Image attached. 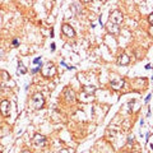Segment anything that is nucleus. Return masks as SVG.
I'll use <instances>...</instances> for the list:
<instances>
[{
    "label": "nucleus",
    "instance_id": "nucleus-1",
    "mask_svg": "<svg viewBox=\"0 0 153 153\" xmlns=\"http://www.w3.org/2000/svg\"><path fill=\"white\" fill-rule=\"evenodd\" d=\"M41 73L45 78H50V76H54L56 74V68L52 63H46L44 66L41 68Z\"/></svg>",
    "mask_w": 153,
    "mask_h": 153
},
{
    "label": "nucleus",
    "instance_id": "nucleus-2",
    "mask_svg": "<svg viewBox=\"0 0 153 153\" xmlns=\"http://www.w3.org/2000/svg\"><path fill=\"white\" fill-rule=\"evenodd\" d=\"M31 103H32V107L36 108V110H40V108L44 107L45 98H44V96H42V93H35L33 94Z\"/></svg>",
    "mask_w": 153,
    "mask_h": 153
},
{
    "label": "nucleus",
    "instance_id": "nucleus-3",
    "mask_svg": "<svg viewBox=\"0 0 153 153\" xmlns=\"http://www.w3.org/2000/svg\"><path fill=\"white\" fill-rule=\"evenodd\" d=\"M121 22H123V14H121V12H119V10H114V12L111 13V16H110L108 25L119 26Z\"/></svg>",
    "mask_w": 153,
    "mask_h": 153
},
{
    "label": "nucleus",
    "instance_id": "nucleus-4",
    "mask_svg": "<svg viewBox=\"0 0 153 153\" xmlns=\"http://www.w3.org/2000/svg\"><path fill=\"white\" fill-rule=\"evenodd\" d=\"M110 84H111V87L114 88V89H120V88H123L124 87V79L123 78H120L117 74H114L112 76H111V80H110Z\"/></svg>",
    "mask_w": 153,
    "mask_h": 153
},
{
    "label": "nucleus",
    "instance_id": "nucleus-5",
    "mask_svg": "<svg viewBox=\"0 0 153 153\" xmlns=\"http://www.w3.org/2000/svg\"><path fill=\"white\" fill-rule=\"evenodd\" d=\"M0 112H1L3 116H9L10 115V103L7 100H4V101L0 102Z\"/></svg>",
    "mask_w": 153,
    "mask_h": 153
},
{
    "label": "nucleus",
    "instance_id": "nucleus-6",
    "mask_svg": "<svg viewBox=\"0 0 153 153\" xmlns=\"http://www.w3.org/2000/svg\"><path fill=\"white\" fill-rule=\"evenodd\" d=\"M33 144L36 147H44L46 144V138L44 135H41V134H35V137H33Z\"/></svg>",
    "mask_w": 153,
    "mask_h": 153
},
{
    "label": "nucleus",
    "instance_id": "nucleus-7",
    "mask_svg": "<svg viewBox=\"0 0 153 153\" xmlns=\"http://www.w3.org/2000/svg\"><path fill=\"white\" fill-rule=\"evenodd\" d=\"M61 31H63L64 35L68 36V37H74V36H75L74 30H73V28H71V26H69V25H63V27H61Z\"/></svg>",
    "mask_w": 153,
    "mask_h": 153
},
{
    "label": "nucleus",
    "instance_id": "nucleus-8",
    "mask_svg": "<svg viewBox=\"0 0 153 153\" xmlns=\"http://www.w3.org/2000/svg\"><path fill=\"white\" fill-rule=\"evenodd\" d=\"M130 63V57H129L126 54H120L117 57V64L119 65H128Z\"/></svg>",
    "mask_w": 153,
    "mask_h": 153
},
{
    "label": "nucleus",
    "instance_id": "nucleus-9",
    "mask_svg": "<svg viewBox=\"0 0 153 153\" xmlns=\"http://www.w3.org/2000/svg\"><path fill=\"white\" fill-rule=\"evenodd\" d=\"M64 96H65V98H66V101H68V102H74L75 101V93L70 88H66L65 89Z\"/></svg>",
    "mask_w": 153,
    "mask_h": 153
},
{
    "label": "nucleus",
    "instance_id": "nucleus-10",
    "mask_svg": "<svg viewBox=\"0 0 153 153\" xmlns=\"http://www.w3.org/2000/svg\"><path fill=\"white\" fill-rule=\"evenodd\" d=\"M18 74L19 73H22V74H25V73H27V69L25 68V66H23V64L22 63H19V65H18Z\"/></svg>",
    "mask_w": 153,
    "mask_h": 153
},
{
    "label": "nucleus",
    "instance_id": "nucleus-11",
    "mask_svg": "<svg viewBox=\"0 0 153 153\" xmlns=\"http://www.w3.org/2000/svg\"><path fill=\"white\" fill-rule=\"evenodd\" d=\"M148 23H149L151 26L153 25V14H149V16H148Z\"/></svg>",
    "mask_w": 153,
    "mask_h": 153
},
{
    "label": "nucleus",
    "instance_id": "nucleus-12",
    "mask_svg": "<svg viewBox=\"0 0 153 153\" xmlns=\"http://www.w3.org/2000/svg\"><path fill=\"white\" fill-rule=\"evenodd\" d=\"M57 153H69V151H68V149H65V148H61V149L57 152Z\"/></svg>",
    "mask_w": 153,
    "mask_h": 153
},
{
    "label": "nucleus",
    "instance_id": "nucleus-13",
    "mask_svg": "<svg viewBox=\"0 0 153 153\" xmlns=\"http://www.w3.org/2000/svg\"><path fill=\"white\" fill-rule=\"evenodd\" d=\"M19 45V42H18V40H13V46L14 47H17Z\"/></svg>",
    "mask_w": 153,
    "mask_h": 153
},
{
    "label": "nucleus",
    "instance_id": "nucleus-14",
    "mask_svg": "<svg viewBox=\"0 0 153 153\" xmlns=\"http://www.w3.org/2000/svg\"><path fill=\"white\" fill-rule=\"evenodd\" d=\"M40 61H41V59H40V57H36V59L33 60V63H35V64H38V63H40Z\"/></svg>",
    "mask_w": 153,
    "mask_h": 153
},
{
    "label": "nucleus",
    "instance_id": "nucleus-15",
    "mask_svg": "<svg viewBox=\"0 0 153 153\" xmlns=\"http://www.w3.org/2000/svg\"><path fill=\"white\" fill-rule=\"evenodd\" d=\"M51 50H52V51L55 50V44H52V45H51Z\"/></svg>",
    "mask_w": 153,
    "mask_h": 153
},
{
    "label": "nucleus",
    "instance_id": "nucleus-16",
    "mask_svg": "<svg viewBox=\"0 0 153 153\" xmlns=\"http://www.w3.org/2000/svg\"><path fill=\"white\" fill-rule=\"evenodd\" d=\"M22 153H30V152H27V151H26V152H22Z\"/></svg>",
    "mask_w": 153,
    "mask_h": 153
}]
</instances>
